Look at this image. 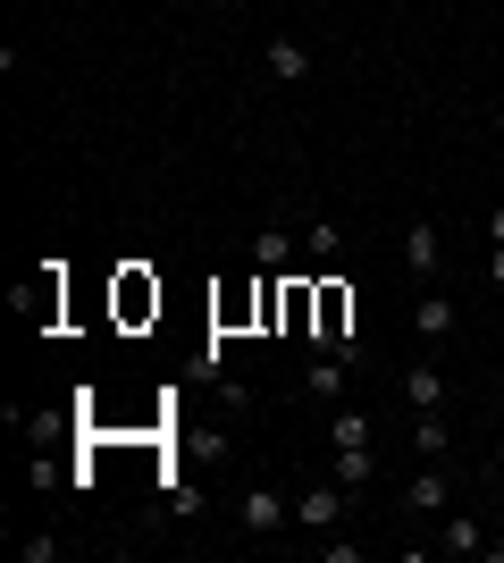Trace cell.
Listing matches in <instances>:
<instances>
[{
	"label": "cell",
	"instance_id": "obj_11",
	"mask_svg": "<svg viewBox=\"0 0 504 563\" xmlns=\"http://www.w3.org/2000/svg\"><path fill=\"white\" fill-rule=\"evenodd\" d=\"M294 235H303V253H312L320 269H336V261H345V228H336V219H320V211H312Z\"/></svg>",
	"mask_w": 504,
	"mask_h": 563
},
{
	"label": "cell",
	"instance_id": "obj_10",
	"mask_svg": "<svg viewBox=\"0 0 504 563\" xmlns=\"http://www.w3.org/2000/svg\"><path fill=\"white\" fill-rule=\"evenodd\" d=\"M345 387H354V362H345V353H320L312 371H303V396H320V404H336Z\"/></svg>",
	"mask_w": 504,
	"mask_h": 563
},
{
	"label": "cell",
	"instance_id": "obj_5",
	"mask_svg": "<svg viewBox=\"0 0 504 563\" xmlns=\"http://www.w3.org/2000/svg\"><path fill=\"white\" fill-rule=\"evenodd\" d=\"M404 269L421 286H437V269H446V235H437V219H412V228H404Z\"/></svg>",
	"mask_w": 504,
	"mask_h": 563
},
{
	"label": "cell",
	"instance_id": "obj_7",
	"mask_svg": "<svg viewBox=\"0 0 504 563\" xmlns=\"http://www.w3.org/2000/svg\"><path fill=\"white\" fill-rule=\"evenodd\" d=\"M261 68L278 76V85H312V43H294V34H269Z\"/></svg>",
	"mask_w": 504,
	"mask_h": 563
},
{
	"label": "cell",
	"instance_id": "obj_1",
	"mask_svg": "<svg viewBox=\"0 0 504 563\" xmlns=\"http://www.w3.org/2000/svg\"><path fill=\"white\" fill-rule=\"evenodd\" d=\"M294 521V496L278 488V479H244V496H236V530L244 539H278Z\"/></svg>",
	"mask_w": 504,
	"mask_h": 563
},
{
	"label": "cell",
	"instance_id": "obj_3",
	"mask_svg": "<svg viewBox=\"0 0 504 563\" xmlns=\"http://www.w3.org/2000/svg\"><path fill=\"white\" fill-rule=\"evenodd\" d=\"M345 496H354V488H345L336 471H328V479H312V488L294 496V530H336V521H345Z\"/></svg>",
	"mask_w": 504,
	"mask_h": 563
},
{
	"label": "cell",
	"instance_id": "obj_2",
	"mask_svg": "<svg viewBox=\"0 0 504 563\" xmlns=\"http://www.w3.org/2000/svg\"><path fill=\"white\" fill-rule=\"evenodd\" d=\"M404 514H412V521L455 514V471H446V463H421V471L404 479Z\"/></svg>",
	"mask_w": 504,
	"mask_h": 563
},
{
	"label": "cell",
	"instance_id": "obj_17",
	"mask_svg": "<svg viewBox=\"0 0 504 563\" xmlns=\"http://www.w3.org/2000/svg\"><path fill=\"white\" fill-rule=\"evenodd\" d=\"M488 286L504 295V244H488Z\"/></svg>",
	"mask_w": 504,
	"mask_h": 563
},
{
	"label": "cell",
	"instance_id": "obj_6",
	"mask_svg": "<svg viewBox=\"0 0 504 563\" xmlns=\"http://www.w3.org/2000/svg\"><path fill=\"white\" fill-rule=\"evenodd\" d=\"M294 244H303V235H294L287 219H261V228H253V269H261V278H278V269L294 261Z\"/></svg>",
	"mask_w": 504,
	"mask_h": 563
},
{
	"label": "cell",
	"instance_id": "obj_19",
	"mask_svg": "<svg viewBox=\"0 0 504 563\" xmlns=\"http://www.w3.org/2000/svg\"><path fill=\"white\" fill-rule=\"evenodd\" d=\"M496 530H504V479H496Z\"/></svg>",
	"mask_w": 504,
	"mask_h": 563
},
{
	"label": "cell",
	"instance_id": "obj_15",
	"mask_svg": "<svg viewBox=\"0 0 504 563\" xmlns=\"http://www.w3.org/2000/svg\"><path fill=\"white\" fill-rule=\"evenodd\" d=\"M160 496H168V514H177V521L202 514V488H193V479H177V471H160Z\"/></svg>",
	"mask_w": 504,
	"mask_h": 563
},
{
	"label": "cell",
	"instance_id": "obj_12",
	"mask_svg": "<svg viewBox=\"0 0 504 563\" xmlns=\"http://www.w3.org/2000/svg\"><path fill=\"white\" fill-rule=\"evenodd\" d=\"M328 446H379V421H370L361 404H336L328 412Z\"/></svg>",
	"mask_w": 504,
	"mask_h": 563
},
{
	"label": "cell",
	"instance_id": "obj_8",
	"mask_svg": "<svg viewBox=\"0 0 504 563\" xmlns=\"http://www.w3.org/2000/svg\"><path fill=\"white\" fill-rule=\"evenodd\" d=\"M412 336H421V345H437V336H455V295H437V286H421V303H412Z\"/></svg>",
	"mask_w": 504,
	"mask_h": 563
},
{
	"label": "cell",
	"instance_id": "obj_14",
	"mask_svg": "<svg viewBox=\"0 0 504 563\" xmlns=\"http://www.w3.org/2000/svg\"><path fill=\"white\" fill-rule=\"evenodd\" d=\"M328 471H336V479H345V488L361 496L370 479H379V446H336V463H328Z\"/></svg>",
	"mask_w": 504,
	"mask_h": 563
},
{
	"label": "cell",
	"instance_id": "obj_4",
	"mask_svg": "<svg viewBox=\"0 0 504 563\" xmlns=\"http://www.w3.org/2000/svg\"><path fill=\"white\" fill-rule=\"evenodd\" d=\"M437 555H504V539H488V521L480 514H437Z\"/></svg>",
	"mask_w": 504,
	"mask_h": 563
},
{
	"label": "cell",
	"instance_id": "obj_20",
	"mask_svg": "<svg viewBox=\"0 0 504 563\" xmlns=\"http://www.w3.org/2000/svg\"><path fill=\"white\" fill-rule=\"evenodd\" d=\"M496 479H504V454H496Z\"/></svg>",
	"mask_w": 504,
	"mask_h": 563
},
{
	"label": "cell",
	"instance_id": "obj_18",
	"mask_svg": "<svg viewBox=\"0 0 504 563\" xmlns=\"http://www.w3.org/2000/svg\"><path fill=\"white\" fill-rule=\"evenodd\" d=\"M488 244H504V202H496V211H488Z\"/></svg>",
	"mask_w": 504,
	"mask_h": 563
},
{
	"label": "cell",
	"instance_id": "obj_16",
	"mask_svg": "<svg viewBox=\"0 0 504 563\" xmlns=\"http://www.w3.org/2000/svg\"><path fill=\"white\" fill-rule=\"evenodd\" d=\"M18 555H25V563H59V530H25Z\"/></svg>",
	"mask_w": 504,
	"mask_h": 563
},
{
	"label": "cell",
	"instance_id": "obj_9",
	"mask_svg": "<svg viewBox=\"0 0 504 563\" xmlns=\"http://www.w3.org/2000/svg\"><path fill=\"white\" fill-rule=\"evenodd\" d=\"M412 454H421V463H455V429H446V412H412Z\"/></svg>",
	"mask_w": 504,
	"mask_h": 563
},
{
	"label": "cell",
	"instance_id": "obj_13",
	"mask_svg": "<svg viewBox=\"0 0 504 563\" xmlns=\"http://www.w3.org/2000/svg\"><path fill=\"white\" fill-rule=\"evenodd\" d=\"M404 404L412 412H437V404H446V371H437V362H412L404 371Z\"/></svg>",
	"mask_w": 504,
	"mask_h": 563
}]
</instances>
